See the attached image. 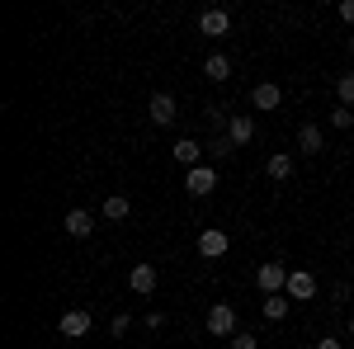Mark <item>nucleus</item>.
Returning <instances> with one entry per match:
<instances>
[{
  "instance_id": "obj_17",
  "label": "nucleus",
  "mask_w": 354,
  "mask_h": 349,
  "mask_svg": "<svg viewBox=\"0 0 354 349\" xmlns=\"http://www.w3.org/2000/svg\"><path fill=\"white\" fill-rule=\"evenodd\" d=\"M128 213H133V203H128L123 194H109V198H104V217H109V222H123Z\"/></svg>"
},
{
  "instance_id": "obj_6",
  "label": "nucleus",
  "mask_w": 354,
  "mask_h": 349,
  "mask_svg": "<svg viewBox=\"0 0 354 349\" xmlns=\"http://www.w3.org/2000/svg\"><path fill=\"white\" fill-rule=\"evenodd\" d=\"M185 189H189L194 198L213 194V189H218V170H213V165H194L189 175H185Z\"/></svg>"
},
{
  "instance_id": "obj_2",
  "label": "nucleus",
  "mask_w": 354,
  "mask_h": 349,
  "mask_svg": "<svg viewBox=\"0 0 354 349\" xmlns=\"http://www.w3.org/2000/svg\"><path fill=\"white\" fill-rule=\"evenodd\" d=\"M208 335H236V307L232 302H213L208 307Z\"/></svg>"
},
{
  "instance_id": "obj_20",
  "label": "nucleus",
  "mask_w": 354,
  "mask_h": 349,
  "mask_svg": "<svg viewBox=\"0 0 354 349\" xmlns=\"http://www.w3.org/2000/svg\"><path fill=\"white\" fill-rule=\"evenodd\" d=\"M330 128H354V113H350L345 104H340V109H330Z\"/></svg>"
},
{
  "instance_id": "obj_10",
  "label": "nucleus",
  "mask_w": 354,
  "mask_h": 349,
  "mask_svg": "<svg viewBox=\"0 0 354 349\" xmlns=\"http://www.w3.org/2000/svg\"><path fill=\"white\" fill-rule=\"evenodd\" d=\"M227 137H232V147H245V142L255 137V118H250V113H232V123H227Z\"/></svg>"
},
{
  "instance_id": "obj_16",
  "label": "nucleus",
  "mask_w": 354,
  "mask_h": 349,
  "mask_svg": "<svg viewBox=\"0 0 354 349\" xmlns=\"http://www.w3.org/2000/svg\"><path fill=\"white\" fill-rule=\"evenodd\" d=\"M265 175H270V180H288V175H293V156H288V151H279V156H270V165H265Z\"/></svg>"
},
{
  "instance_id": "obj_8",
  "label": "nucleus",
  "mask_w": 354,
  "mask_h": 349,
  "mask_svg": "<svg viewBox=\"0 0 354 349\" xmlns=\"http://www.w3.org/2000/svg\"><path fill=\"white\" fill-rule=\"evenodd\" d=\"M250 104L260 109V113H270V109H279V104H283V90H279L274 81H260L255 90H250Z\"/></svg>"
},
{
  "instance_id": "obj_13",
  "label": "nucleus",
  "mask_w": 354,
  "mask_h": 349,
  "mask_svg": "<svg viewBox=\"0 0 354 349\" xmlns=\"http://www.w3.org/2000/svg\"><path fill=\"white\" fill-rule=\"evenodd\" d=\"M90 232H95V217L85 213V208H71V213H66V236H76V241H85Z\"/></svg>"
},
{
  "instance_id": "obj_1",
  "label": "nucleus",
  "mask_w": 354,
  "mask_h": 349,
  "mask_svg": "<svg viewBox=\"0 0 354 349\" xmlns=\"http://www.w3.org/2000/svg\"><path fill=\"white\" fill-rule=\"evenodd\" d=\"M255 283H260V293H265V297L283 293V288H288V269H283V260H270V265H260V269H255Z\"/></svg>"
},
{
  "instance_id": "obj_12",
  "label": "nucleus",
  "mask_w": 354,
  "mask_h": 349,
  "mask_svg": "<svg viewBox=\"0 0 354 349\" xmlns=\"http://www.w3.org/2000/svg\"><path fill=\"white\" fill-rule=\"evenodd\" d=\"M170 156H175V165L194 170V165H198V156H203V147H198V142H189V137H180V142L170 147Z\"/></svg>"
},
{
  "instance_id": "obj_9",
  "label": "nucleus",
  "mask_w": 354,
  "mask_h": 349,
  "mask_svg": "<svg viewBox=\"0 0 354 349\" xmlns=\"http://www.w3.org/2000/svg\"><path fill=\"white\" fill-rule=\"evenodd\" d=\"M198 28H203V38H222V33L232 28V15H227V10H203V15H198Z\"/></svg>"
},
{
  "instance_id": "obj_22",
  "label": "nucleus",
  "mask_w": 354,
  "mask_h": 349,
  "mask_svg": "<svg viewBox=\"0 0 354 349\" xmlns=\"http://www.w3.org/2000/svg\"><path fill=\"white\" fill-rule=\"evenodd\" d=\"M213 151H218V161H222V156H232L236 147H232V137H213Z\"/></svg>"
},
{
  "instance_id": "obj_4",
  "label": "nucleus",
  "mask_w": 354,
  "mask_h": 349,
  "mask_svg": "<svg viewBox=\"0 0 354 349\" xmlns=\"http://www.w3.org/2000/svg\"><path fill=\"white\" fill-rule=\"evenodd\" d=\"M283 293L293 297V302H312L317 297V274H307V269H288V288Z\"/></svg>"
},
{
  "instance_id": "obj_7",
  "label": "nucleus",
  "mask_w": 354,
  "mask_h": 349,
  "mask_svg": "<svg viewBox=\"0 0 354 349\" xmlns=\"http://www.w3.org/2000/svg\"><path fill=\"white\" fill-rule=\"evenodd\" d=\"M156 283H161L156 265H133V274H128V288H133L137 297H151V293H156Z\"/></svg>"
},
{
  "instance_id": "obj_21",
  "label": "nucleus",
  "mask_w": 354,
  "mask_h": 349,
  "mask_svg": "<svg viewBox=\"0 0 354 349\" xmlns=\"http://www.w3.org/2000/svg\"><path fill=\"white\" fill-rule=\"evenodd\" d=\"M255 345H260V340H255L250 330H236V335H232V349H255Z\"/></svg>"
},
{
  "instance_id": "obj_5",
  "label": "nucleus",
  "mask_w": 354,
  "mask_h": 349,
  "mask_svg": "<svg viewBox=\"0 0 354 349\" xmlns=\"http://www.w3.org/2000/svg\"><path fill=\"white\" fill-rule=\"evenodd\" d=\"M227 250H232V236H227L222 227H208V232L198 236V255H203V260H222Z\"/></svg>"
},
{
  "instance_id": "obj_18",
  "label": "nucleus",
  "mask_w": 354,
  "mask_h": 349,
  "mask_svg": "<svg viewBox=\"0 0 354 349\" xmlns=\"http://www.w3.org/2000/svg\"><path fill=\"white\" fill-rule=\"evenodd\" d=\"M203 76H213V81H227V76H232V62H227L222 53H213L208 62H203Z\"/></svg>"
},
{
  "instance_id": "obj_15",
  "label": "nucleus",
  "mask_w": 354,
  "mask_h": 349,
  "mask_svg": "<svg viewBox=\"0 0 354 349\" xmlns=\"http://www.w3.org/2000/svg\"><path fill=\"white\" fill-rule=\"evenodd\" d=\"M288 302H293L288 293H274V297H265L260 307H265V317H270V321H283V317H288Z\"/></svg>"
},
{
  "instance_id": "obj_11",
  "label": "nucleus",
  "mask_w": 354,
  "mask_h": 349,
  "mask_svg": "<svg viewBox=\"0 0 354 349\" xmlns=\"http://www.w3.org/2000/svg\"><path fill=\"white\" fill-rule=\"evenodd\" d=\"M298 151H307V156L326 151V133H322L317 123H302V133H298Z\"/></svg>"
},
{
  "instance_id": "obj_24",
  "label": "nucleus",
  "mask_w": 354,
  "mask_h": 349,
  "mask_svg": "<svg viewBox=\"0 0 354 349\" xmlns=\"http://www.w3.org/2000/svg\"><path fill=\"white\" fill-rule=\"evenodd\" d=\"M340 19H345V24H354V0H340Z\"/></svg>"
},
{
  "instance_id": "obj_26",
  "label": "nucleus",
  "mask_w": 354,
  "mask_h": 349,
  "mask_svg": "<svg viewBox=\"0 0 354 349\" xmlns=\"http://www.w3.org/2000/svg\"><path fill=\"white\" fill-rule=\"evenodd\" d=\"M350 53H354V33H350Z\"/></svg>"
},
{
  "instance_id": "obj_19",
  "label": "nucleus",
  "mask_w": 354,
  "mask_h": 349,
  "mask_svg": "<svg viewBox=\"0 0 354 349\" xmlns=\"http://www.w3.org/2000/svg\"><path fill=\"white\" fill-rule=\"evenodd\" d=\"M335 95H340V104H345V109L354 104V71H345V76H335Z\"/></svg>"
},
{
  "instance_id": "obj_25",
  "label": "nucleus",
  "mask_w": 354,
  "mask_h": 349,
  "mask_svg": "<svg viewBox=\"0 0 354 349\" xmlns=\"http://www.w3.org/2000/svg\"><path fill=\"white\" fill-rule=\"evenodd\" d=\"M317 349H345V345H340L335 335H326V340H317Z\"/></svg>"
},
{
  "instance_id": "obj_3",
  "label": "nucleus",
  "mask_w": 354,
  "mask_h": 349,
  "mask_svg": "<svg viewBox=\"0 0 354 349\" xmlns=\"http://www.w3.org/2000/svg\"><path fill=\"white\" fill-rule=\"evenodd\" d=\"M90 326H95V317H90L85 307H71V312H62L57 330H62L66 340H81V335H90Z\"/></svg>"
},
{
  "instance_id": "obj_14",
  "label": "nucleus",
  "mask_w": 354,
  "mask_h": 349,
  "mask_svg": "<svg viewBox=\"0 0 354 349\" xmlns=\"http://www.w3.org/2000/svg\"><path fill=\"white\" fill-rule=\"evenodd\" d=\"M147 113H151V123L170 128V123H175V100H170V95H151V109H147Z\"/></svg>"
},
{
  "instance_id": "obj_27",
  "label": "nucleus",
  "mask_w": 354,
  "mask_h": 349,
  "mask_svg": "<svg viewBox=\"0 0 354 349\" xmlns=\"http://www.w3.org/2000/svg\"><path fill=\"white\" fill-rule=\"evenodd\" d=\"M350 330H354V317H350Z\"/></svg>"
},
{
  "instance_id": "obj_23",
  "label": "nucleus",
  "mask_w": 354,
  "mask_h": 349,
  "mask_svg": "<svg viewBox=\"0 0 354 349\" xmlns=\"http://www.w3.org/2000/svg\"><path fill=\"white\" fill-rule=\"evenodd\" d=\"M128 326H133V317L123 312V317H113V326H109V330H113V335H128Z\"/></svg>"
}]
</instances>
